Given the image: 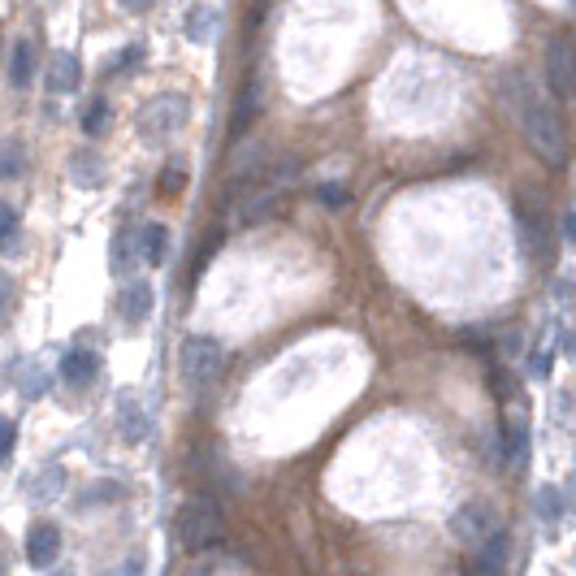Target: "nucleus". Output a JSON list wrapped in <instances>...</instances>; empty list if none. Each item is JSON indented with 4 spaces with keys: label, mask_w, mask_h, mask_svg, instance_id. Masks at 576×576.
<instances>
[{
    "label": "nucleus",
    "mask_w": 576,
    "mask_h": 576,
    "mask_svg": "<svg viewBox=\"0 0 576 576\" xmlns=\"http://www.w3.org/2000/svg\"><path fill=\"white\" fill-rule=\"evenodd\" d=\"M503 91H507V100L516 104L520 126H525L533 152H538L542 161H551V165H564V161H568L564 122H559V113L551 109V104H546L542 91L533 87L525 74H507V78H503Z\"/></svg>",
    "instance_id": "1"
},
{
    "label": "nucleus",
    "mask_w": 576,
    "mask_h": 576,
    "mask_svg": "<svg viewBox=\"0 0 576 576\" xmlns=\"http://www.w3.org/2000/svg\"><path fill=\"white\" fill-rule=\"evenodd\" d=\"M174 538L182 551H213V546L226 538V512H221L217 494H195V499L178 507Z\"/></svg>",
    "instance_id": "2"
},
{
    "label": "nucleus",
    "mask_w": 576,
    "mask_h": 576,
    "mask_svg": "<svg viewBox=\"0 0 576 576\" xmlns=\"http://www.w3.org/2000/svg\"><path fill=\"white\" fill-rule=\"evenodd\" d=\"M187 113H191L187 96H178V91H165V96H156V100H148V104L139 109V135L152 139V143H161V139L178 135V130L187 126Z\"/></svg>",
    "instance_id": "3"
},
{
    "label": "nucleus",
    "mask_w": 576,
    "mask_h": 576,
    "mask_svg": "<svg viewBox=\"0 0 576 576\" xmlns=\"http://www.w3.org/2000/svg\"><path fill=\"white\" fill-rule=\"evenodd\" d=\"M178 364H182V377H187L191 386H208L221 373V364H226V351H221L217 338L191 334L187 343H182V351H178Z\"/></svg>",
    "instance_id": "4"
},
{
    "label": "nucleus",
    "mask_w": 576,
    "mask_h": 576,
    "mask_svg": "<svg viewBox=\"0 0 576 576\" xmlns=\"http://www.w3.org/2000/svg\"><path fill=\"white\" fill-rule=\"evenodd\" d=\"M499 529H503V525H499V516H494L490 503H464L460 512L451 516V533H455V538H460L464 546H473V551L490 538V533H499Z\"/></svg>",
    "instance_id": "5"
},
{
    "label": "nucleus",
    "mask_w": 576,
    "mask_h": 576,
    "mask_svg": "<svg viewBox=\"0 0 576 576\" xmlns=\"http://www.w3.org/2000/svg\"><path fill=\"white\" fill-rule=\"evenodd\" d=\"M503 464L525 473L529 468V416H525V403H516V412H507L503 421Z\"/></svg>",
    "instance_id": "6"
},
{
    "label": "nucleus",
    "mask_w": 576,
    "mask_h": 576,
    "mask_svg": "<svg viewBox=\"0 0 576 576\" xmlns=\"http://www.w3.org/2000/svg\"><path fill=\"white\" fill-rule=\"evenodd\" d=\"M61 555V529L52 520H39V525L26 529V564L31 568H52Z\"/></svg>",
    "instance_id": "7"
},
{
    "label": "nucleus",
    "mask_w": 576,
    "mask_h": 576,
    "mask_svg": "<svg viewBox=\"0 0 576 576\" xmlns=\"http://www.w3.org/2000/svg\"><path fill=\"white\" fill-rule=\"evenodd\" d=\"M572 83H576L572 44H568V39H555V44L546 48V87H551L559 100H568L572 96Z\"/></svg>",
    "instance_id": "8"
},
{
    "label": "nucleus",
    "mask_w": 576,
    "mask_h": 576,
    "mask_svg": "<svg viewBox=\"0 0 576 576\" xmlns=\"http://www.w3.org/2000/svg\"><path fill=\"white\" fill-rule=\"evenodd\" d=\"M507 559H512V538H507V529H499L477 546V559L468 572L473 576H507Z\"/></svg>",
    "instance_id": "9"
},
{
    "label": "nucleus",
    "mask_w": 576,
    "mask_h": 576,
    "mask_svg": "<svg viewBox=\"0 0 576 576\" xmlns=\"http://www.w3.org/2000/svg\"><path fill=\"white\" fill-rule=\"evenodd\" d=\"M516 226H520V243H525V252L533 260H551V230H546V221L533 213L529 204H516Z\"/></svg>",
    "instance_id": "10"
},
{
    "label": "nucleus",
    "mask_w": 576,
    "mask_h": 576,
    "mask_svg": "<svg viewBox=\"0 0 576 576\" xmlns=\"http://www.w3.org/2000/svg\"><path fill=\"white\" fill-rule=\"evenodd\" d=\"M96 373H100V356H96V351L74 347V351H65V356H61V382L65 386L83 390V386L96 382Z\"/></svg>",
    "instance_id": "11"
},
{
    "label": "nucleus",
    "mask_w": 576,
    "mask_h": 576,
    "mask_svg": "<svg viewBox=\"0 0 576 576\" xmlns=\"http://www.w3.org/2000/svg\"><path fill=\"white\" fill-rule=\"evenodd\" d=\"M65 486H70V477H65V468L61 464H48V468H39V473L31 481H22V494L31 503H57Z\"/></svg>",
    "instance_id": "12"
},
{
    "label": "nucleus",
    "mask_w": 576,
    "mask_h": 576,
    "mask_svg": "<svg viewBox=\"0 0 576 576\" xmlns=\"http://www.w3.org/2000/svg\"><path fill=\"white\" fill-rule=\"evenodd\" d=\"M117 429H122L126 442H143L152 434V416L143 412V403L135 395H122L117 399Z\"/></svg>",
    "instance_id": "13"
},
{
    "label": "nucleus",
    "mask_w": 576,
    "mask_h": 576,
    "mask_svg": "<svg viewBox=\"0 0 576 576\" xmlns=\"http://www.w3.org/2000/svg\"><path fill=\"white\" fill-rule=\"evenodd\" d=\"M152 299H156L152 282H130L126 291H122V317L130 325H143V321L152 317Z\"/></svg>",
    "instance_id": "14"
},
{
    "label": "nucleus",
    "mask_w": 576,
    "mask_h": 576,
    "mask_svg": "<svg viewBox=\"0 0 576 576\" xmlns=\"http://www.w3.org/2000/svg\"><path fill=\"white\" fill-rule=\"evenodd\" d=\"M83 83V65H78L74 52H57V61H52L48 70V91H74Z\"/></svg>",
    "instance_id": "15"
},
{
    "label": "nucleus",
    "mask_w": 576,
    "mask_h": 576,
    "mask_svg": "<svg viewBox=\"0 0 576 576\" xmlns=\"http://www.w3.org/2000/svg\"><path fill=\"white\" fill-rule=\"evenodd\" d=\"M139 243H143V260H148L152 269H161L165 256H169V230L161 221H148V226L139 230Z\"/></svg>",
    "instance_id": "16"
},
{
    "label": "nucleus",
    "mask_w": 576,
    "mask_h": 576,
    "mask_svg": "<svg viewBox=\"0 0 576 576\" xmlns=\"http://www.w3.org/2000/svg\"><path fill=\"white\" fill-rule=\"evenodd\" d=\"M126 499V486L122 481H96V486H87L83 494H78V512H91V507H109V503H122Z\"/></svg>",
    "instance_id": "17"
},
{
    "label": "nucleus",
    "mask_w": 576,
    "mask_h": 576,
    "mask_svg": "<svg viewBox=\"0 0 576 576\" xmlns=\"http://www.w3.org/2000/svg\"><path fill=\"white\" fill-rule=\"evenodd\" d=\"M31 70H35V44L31 39H18L9 52V87H26Z\"/></svg>",
    "instance_id": "18"
},
{
    "label": "nucleus",
    "mask_w": 576,
    "mask_h": 576,
    "mask_svg": "<svg viewBox=\"0 0 576 576\" xmlns=\"http://www.w3.org/2000/svg\"><path fill=\"white\" fill-rule=\"evenodd\" d=\"M256 109H260V83H247L239 109H234V117H230V135H243V130L256 122Z\"/></svg>",
    "instance_id": "19"
},
{
    "label": "nucleus",
    "mask_w": 576,
    "mask_h": 576,
    "mask_svg": "<svg viewBox=\"0 0 576 576\" xmlns=\"http://www.w3.org/2000/svg\"><path fill=\"white\" fill-rule=\"evenodd\" d=\"M533 503H538V520H546V525L564 520V512H568V499H564V490H559V486H542Z\"/></svg>",
    "instance_id": "20"
},
{
    "label": "nucleus",
    "mask_w": 576,
    "mask_h": 576,
    "mask_svg": "<svg viewBox=\"0 0 576 576\" xmlns=\"http://www.w3.org/2000/svg\"><path fill=\"white\" fill-rule=\"evenodd\" d=\"M26 174V152L18 139H5L0 143V182H13Z\"/></svg>",
    "instance_id": "21"
},
{
    "label": "nucleus",
    "mask_w": 576,
    "mask_h": 576,
    "mask_svg": "<svg viewBox=\"0 0 576 576\" xmlns=\"http://www.w3.org/2000/svg\"><path fill=\"white\" fill-rule=\"evenodd\" d=\"M213 31H217V13L213 9H191L187 13V39H191V44L213 39Z\"/></svg>",
    "instance_id": "22"
},
{
    "label": "nucleus",
    "mask_w": 576,
    "mask_h": 576,
    "mask_svg": "<svg viewBox=\"0 0 576 576\" xmlns=\"http://www.w3.org/2000/svg\"><path fill=\"white\" fill-rule=\"evenodd\" d=\"M104 130H109V100L96 96V100L87 104V113H83V135L87 139H100Z\"/></svg>",
    "instance_id": "23"
},
{
    "label": "nucleus",
    "mask_w": 576,
    "mask_h": 576,
    "mask_svg": "<svg viewBox=\"0 0 576 576\" xmlns=\"http://www.w3.org/2000/svg\"><path fill=\"white\" fill-rule=\"evenodd\" d=\"M18 234H22L18 208H13V204H0V252H13V247H18Z\"/></svg>",
    "instance_id": "24"
},
{
    "label": "nucleus",
    "mask_w": 576,
    "mask_h": 576,
    "mask_svg": "<svg viewBox=\"0 0 576 576\" xmlns=\"http://www.w3.org/2000/svg\"><path fill=\"white\" fill-rule=\"evenodd\" d=\"M317 200H321L325 208H347V204H351V191L343 187V182H321V187H317Z\"/></svg>",
    "instance_id": "25"
},
{
    "label": "nucleus",
    "mask_w": 576,
    "mask_h": 576,
    "mask_svg": "<svg viewBox=\"0 0 576 576\" xmlns=\"http://www.w3.org/2000/svg\"><path fill=\"white\" fill-rule=\"evenodd\" d=\"M13 304H18V286H13L9 273H0V330H5L13 317Z\"/></svg>",
    "instance_id": "26"
},
{
    "label": "nucleus",
    "mask_w": 576,
    "mask_h": 576,
    "mask_svg": "<svg viewBox=\"0 0 576 576\" xmlns=\"http://www.w3.org/2000/svg\"><path fill=\"white\" fill-rule=\"evenodd\" d=\"M490 382H494V390H499V399H507V403H525L520 399V386H516V377H507V369H490Z\"/></svg>",
    "instance_id": "27"
},
{
    "label": "nucleus",
    "mask_w": 576,
    "mask_h": 576,
    "mask_svg": "<svg viewBox=\"0 0 576 576\" xmlns=\"http://www.w3.org/2000/svg\"><path fill=\"white\" fill-rule=\"evenodd\" d=\"M100 174H104V169H100V161L91 165V156H78V161H74V178H78V187H96Z\"/></svg>",
    "instance_id": "28"
},
{
    "label": "nucleus",
    "mask_w": 576,
    "mask_h": 576,
    "mask_svg": "<svg viewBox=\"0 0 576 576\" xmlns=\"http://www.w3.org/2000/svg\"><path fill=\"white\" fill-rule=\"evenodd\" d=\"M551 369H555V351H551V347H538V351L529 356V373H533V377H551Z\"/></svg>",
    "instance_id": "29"
},
{
    "label": "nucleus",
    "mask_w": 576,
    "mask_h": 576,
    "mask_svg": "<svg viewBox=\"0 0 576 576\" xmlns=\"http://www.w3.org/2000/svg\"><path fill=\"white\" fill-rule=\"evenodd\" d=\"M126 252H130V234L117 230V234H113V260H109L113 273H126Z\"/></svg>",
    "instance_id": "30"
},
{
    "label": "nucleus",
    "mask_w": 576,
    "mask_h": 576,
    "mask_svg": "<svg viewBox=\"0 0 576 576\" xmlns=\"http://www.w3.org/2000/svg\"><path fill=\"white\" fill-rule=\"evenodd\" d=\"M13 442H18V425L0 416V464H5L9 455H13Z\"/></svg>",
    "instance_id": "31"
},
{
    "label": "nucleus",
    "mask_w": 576,
    "mask_h": 576,
    "mask_svg": "<svg viewBox=\"0 0 576 576\" xmlns=\"http://www.w3.org/2000/svg\"><path fill=\"white\" fill-rule=\"evenodd\" d=\"M44 386H48V377L31 364V377H22V395H26V399H39V395H44Z\"/></svg>",
    "instance_id": "32"
},
{
    "label": "nucleus",
    "mask_w": 576,
    "mask_h": 576,
    "mask_svg": "<svg viewBox=\"0 0 576 576\" xmlns=\"http://www.w3.org/2000/svg\"><path fill=\"white\" fill-rule=\"evenodd\" d=\"M143 568H148V555H143V551H135V555H130V559H126V564H122V568H117L113 576H143Z\"/></svg>",
    "instance_id": "33"
},
{
    "label": "nucleus",
    "mask_w": 576,
    "mask_h": 576,
    "mask_svg": "<svg viewBox=\"0 0 576 576\" xmlns=\"http://www.w3.org/2000/svg\"><path fill=\"white\" fill-rule=\"evenodd\" d=\"M143 61V44H130L126 52H122V57H117L113 65H109V70H130V65H139Z\"/></svg>",
    "instance_id": "34"
},
{
    "label": "nucleus",
    "mask_w": 576,
    "mask_h": 576,
    "mask_svg": "<svg viewBox=\"0 0 576 576\" xmlns=\"http://www.w3.org/2000/svg\"><path fill=\"white\" fill-rule=\"evenodd\" d=\"M161 187H165V191H182V187H187V174H182L178 165H169L165 174H161Z\"/></svg>",
    "instance_id": "35"
},
{
    "label": "nucleus",
    "mask_w": 576,
    "mask_h": 576,
    "mask_svg": "<svg viewBox=\"0 0 576 576\" xmlns=\"http://www.w3.org/2000/svg\"><path fill=\"white\" fill-rule=\"evenodd\" d=\"M122 9H130V13H148L152 9V0H117Z\"/></svg>",
    "instance_id": "36"
},
{
    "label": "nucleus",
    "mask_w": 576,
    "mask_h": 576,
    "mask_svg": "<svg viewBox=\"0 0 576 576\" xmlns=\"http://www.w3.org/2000/svg\"><path fill=\"white\" fill-rule=\"evenodd\" d=\"M0 576H5V564H0Z\"/></svg>",
    "instance_id": "37"
}]
</instances>
